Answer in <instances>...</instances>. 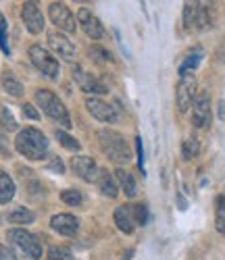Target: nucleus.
<instances>
[{
	"label": "nucleus",
	"instance_id": "f257e3e1",
	"mask_svg": "<svg viewBox=\"0 0 225 260\" xmlns=\"http://www.w3.org/2000/svg\"><path fill=\"white\" fill-rule=\"evenodd\" d=\"M15 148L19 150L21 154L30 160H40L46 156V150H48V142L44 138L42 132L34 127H27L23 132H19L17 140H15Z\"/></svg>",
	"mask_w": 225,
	"mask_h": 260
},
{
	"label": "nucleus",
	"instance_id": "f03ea898",
	"mask_svg": "<svg viewBox=\"0 0 225 260\" xmlns=\"http://www.w3.org/2000/svg\"><path fill=\"white\" fill-rule=\"evenodd\" d=\"M98 142H100V148L104 150V154L115 160V162H129L131 154H129V146L125 142V138L112 129H100L96 134Z\"/></svg>",
	"mask_w": 225,
	"mask_h": 260
},
{
	"label": "nucleus",
	"instance_id": "7ed1b4c3",
	"mask_svg": "<svg viewBox=\"0 0 225 260\" xmlns=\"http://www.w3.org/2000/svg\"><path fill=\"white\" fill-rule=\"evenodd\" d=\"M36 102L42 108L46 117L59 121L63 127H71V119H69V111L67 106L61 102V98L57 94H52L50 90H38L36 92Z\"/></svg>",
	"mask_w": 225,
	"mask_h": 260
},
{
	"label": "nucleus",
	"instance_id": "20e7f679",
	"mask_svg": "<svg viewBox=\"0 0 225 260\" xmlns=\"http://www.w3.org/2000/svg\"><path fill=\"white\" fill-rule=\"evenodd\" d=\"M7 237H9L11 244L21 248V252H25V256H30L32 260H40L42 258V244H40V240L34 233H30L25 229H11L7 233Z\"/></svg>",
	"mask_w": 225,
	"mask_h": 260
},
{
	"label": "nucleus",
	"instance_id": "39448f33",
	"mask_svg": "<svg viewBox=\"0 0 225 260\" xmlns=\"http://www.w3.org/2000/svg\"><path fill=\"white\" fill-rule=\"evenodd\" d=\"M175 100H177L179 113H186L188 108L194 104V100H196V77L194 75H186V77L179 79Z\"/></svg>",
	"mask_w": 225,
	"mask_h": 260
},
{
	"label": "nucleus",
	"instance_id": "423d86ee",
	"mask_svg": "<svg viewBox=\"0 0 225 260\" xmlns=\"http://www.w3.org/2000/svg\"><path fill=\"white\" fill-rule=\"evenodd\" d=\"M30 58H32V62H34L36 67H38L44 75H46V77L54 79V77L59 75V62H57V58L50 56L42 46H32V48H30Z\"/></svg>",
	"mask_w": 225,
	"mask_h": 260
},
{
	"label": "nucleus",
	"instance_id": "0eeeda50",
	"mask_svg": "<svg viewBox=\"0 0 225 260\" xmlns=\"http://www.w3.org/2000/svg\"><path fill=\"white\" fill-rule=\"evenodd\" d=\"M48 17H50V21L57 27H61L65 31H75V19H73V15H71V11H69L67 5L52 3L48 7Z\"/></svg>",
	"mask_w": 225,
	"mask_h": 260
},
{
	"label": "nucleus",
	"instance_id": "6e6552de",
	"mask_svg": "<svg viewBox=\"0 0 225 260\" xmlns=\"http://www.w3.org/2000/svg\"><path fill=\"white\" fill-rule=\"evenodd\" d=\"M86 108H88V113L92 115L94 119H98L102 123H115L117 117H119L117 108L106 104V102H102L100 98H88L86 100Z\"/></svg>",
	"mask_w": 225,
	"mask_h": 260
},
{
	"label": "nucleus",
	"instance_id": "1a4fd4ad",
	"mask_svg": "<svg viewBox=\"0 0 225 260\" xmlns=\"http://www.w3.org/2000/svg\"><path fill=\"white\" fill-rule=\"evenodd\" d=\"M192 123L198 129H207L211 123V98L209 94H200L192 104Z\"/></svg>",
	"mask_w": 225,
	"mask_h": 260
},
{
	"label": "nucleus",
	"instance_id": "9d476101",
	"mask_svg": "<svg viewBox=\"0 0 225 260\" xmlns=\"http://www.w3.org/2000/svg\"><path fill=\"white\" fill-rule=\"evenodd\" d=\"M71 169H73L75 175H79L88 183L98 181V167H96V160L92 156H75L71 160Z\"/></svg>",
	"mask_w": 225,
	"mask_h": 260
},
{
	"label": "nucleus",
	"instance_id": "9b49d317",
	"mask_svg": "<svg viewBox=\"0 0 225 260\" xmlns=\"http://www.w3.org/2000/svg\"><path fill=\"white\" fill-rule=\"evenodd\" d=\"M73 77H75V81H77V85H79V90H81V92H86V94H98V96L106 94L104 83H100L92 73H88V71L75 67Z\"/></svg>",
	"mask_w": 225,
	"mask_h": 260
},
{
	"label": "nucleus",
	"instance_id": "f8f14e48",
	"mask_svg": "<svg viewBox=\"0 0 225 260\" xmlns=\"http://www.w3.org/2000/svg\"><path fill=\"white\" fill-rule=\"evenodd\" d=\"M21 17H23V23L30 34H40L44 29V15L36 3H25L23 11H21Z\"/></svg>",
	"mask_w": 225,
	"mask_h": 260
},
{
	"label": "nucleus",
	"instance_id": "ddd939ff",
	"mask_svg": "<svg viewBox=\"0 0 225 260\" xmlns=\"http://www.w3.org/2000/svg\"><path fill=\"white\" fill-rule=\"evenodd\" d=\"M48 44H50V48H52L59 56H63L65 60H73V58H75V46L71 44V40L65 38L63 34H59V31L48 34Z\"/></svg>",
	"mask_w": 225,
	"mask_h": 260
},
{
	"label": "nucleus",
	"instance_id": "4468645a",
	"mask_svg": "<svg viewBox=\"0 0 225 260\" xmlns=\"http://www.w3.org/2000/svg\"><path fill=\"white\" fill-rule=\"evenodd\" d=\"M77 19H79V23H81V27H83V31L92 38V40H102V36H104V27H102V23L100 21L90 13L88 9H79V13H77Z\"/></svg>",
	"mask_w": 225,
	"mask_h": 260
},
{
	"label": "nucleus",
	"instance_id": "2eb2a0df",
	"mask_svg": "<svg viewBox=\"0 0 225 260\" xmlns=\"http://www.w3.org/2000/svg\"><path fill=\"white\" fill-rule=\"evenodd\" d=\"M50 227L57 233H61V235H75L77 229H79V221L75 219L73 214L63 212V214H54L52 216V219H50Z\"/></svg>",
	"mask_w": 225,
	"mask_h": 260
},
{
	"label": "nucleus",
	"instance_id": "dca6fc26",
	"mask_svg": "<svg viewBox=\"0 0 225 260\" xmlns=\"http://www.w3.org/2000/svg\"><path fill=\"white\" fill-rule=\"evenodd\" d=\"M98 185H100V191L104 193L106 198H117V193H119V185L115 181V177L110 175L108 171H100L98 173Z\"/></svg>",
	"mask_w": 225,
	"mask_h": 260
},
{
	"label": "nucleus",
	"instance_id": "f3484780",
	"mask_svg": "<svg viewBox=\"0 0 225 260\" xmlns=\"http://www.w3.org/2000/svg\"><path fill=\"white\" fill-rule=\"evenodd\" d=\"M115 177L119 179V183H121V187H123V191H125V196H127V198H136L138 185H136V179H133L131 173L125 171V169H117V171H115Z\"/></svg>",
	"mask_w": 225,
	"mask_h": 260
},
{
	"label": "nucleus",
	"instance_id": "a211bd4d",
	"mask_svg": "<svg viewBox=\"0 0 225 260\" xmlns=\"http://www.w3.org/2000/svg\"><path fill=\"white\" fill-rule=\"evenodd\" d=\"M115 223H117V227L123 233H131L133 231V223H136V221H133V216H131L127 206H119L115 210Z\"/></svg>",
	"mask_w": 225,
	"mask_h": 260
},
{
	"label": "nucleus",
	"instance_id": "6ab92c4d",
	"mask_svg": "<svg viewBox=\"0 0 225 260\" xmlns=\"http://www.w3.org/2000/svg\"><path fill=\"white\" fill-rule=\"evenodd\" d=\"M15 196V183L5 171H0V204L11 202Z\"/></svg>",
	"mask_w": 225,
	"mask_h": 260
},
{
	"label": "nucleus",
	"instance_id": "aec40b11",
	"mask_svg": "<svg viewBox=\"0 0 225 260\" xmlns=\"http://www.w3.org/2000/svg\"><path fill=\"white\" fill-rule=\"evenodd\" d=\"M200 60H202V50H192V52L186 56V60L179 64V75H182V77L192 75V71L200 64Z\"/></svg>",
	"mask_w": 225,
	"mask_h": 260
},
{
	"label": "nucleus",
	"instance_id": "412c9836",
	"mask_svg": "<svg viewBox=\"0 0 225 260\" xmlns=\"http://www.w3.org/2000/svg\"><path fill=\"white\" fill-rule=\"evenodd\" d=\"M3 85H5V90H7L11 96H15V98L23 96V85H21V81H19L11 71H5V73H3Z\"/></svg>",
	"mask_w": 225,
	"mask_h": 260
},
{
	"label": "nucleus",
	"instance_id": "4be33fe9",
	"mask_svg": "<svg viewBox=\"0 0 225 260\" xmlns=\"http://www.w3.org/2000/svg\"><path fill=\"white\" fill-rule=\"evenodd\" d=\"M34 219H36V214H34L32 210L23 208V206H17L15 210H11V212H9V221H11V223H17V225L34 223Z\"/></svg>",
	"mask_w": 225,
	"mask_h": 260
},
{
	"label": "nucleus",
	"instance_id": "5701e85b",
	"mask_svg": "<svg viewBox=\"0 0 225 260\" xmlns=\"http://www.w3.org/2000/svg\"><path fill=\"white\" fill-rule=\"evenodd\" d=\"M213 23V17H211V9L209 5H202L198 3V13H196V29H207Z\"/></svg>",
	"mask_w": 225,
	"mask_h": 260
},
{
	"label": "nucleus",
	"instance_id": "b1692460",
	"mask_svg": "<svg viewBox=\"0 0 225 260\" xmlns=\"http://www.w3.org/2000/svg\"><path fill=\"white\" fill-rule=\"evenodd\" d=\"M217 210H215V227L221 235H225V196H217Z\"/></svg>",
	"mask_w": 225,
	"mask_h": 260
},
{
	"label": "nucleus",
	"instance_id": "393cba45",
	"mask_svg": "<svg viewBox=\"0 0 225 260\" xmlns=\"http://www.w3.org/2000/svg\"><path fill=\"white\" fill-rule=\"evenodd\" d=\"M196 13H198V3H188L184 7V25L188 29L196 27Z\"/></svg>",
	"mask_w": 225,
	"mask_h": 260
},
{
	"label": "nucleus",
	"instance_id": "a878e982",
	"mask_svg": "<svg viewBox=\"0 0 225 260\" xmlns=\"http://www.w3.org/2000/svg\"><path fill=\"white\" fill-rule=\"evenodd\" d=\"M198 150H200V144H198V140H196V138H188V140L182 144V154H184V158H186V160L194 158V156L198 154Z\"/></svg>",
	"mask_w": 225,
	"mask_h": 260
},
{
	"label": "nucleus",
	"instance_id": "bb28decb",
	"mask_svg": "<svg viewBox=\"0 0 225 260\" xmlns=\"http://www.w3.org/2000/svg\"><path fill=\"white\" fill-rule=\"evenodd\" d=\"M46 260H75V258L71 256V252L67 250V248H59V246H54V248L48 250Z\"/></svg>",
	"mask_w": 225,
	"mask_h": 260
},
{
	"label": "nucleus",
	"instance_id": "cd10ccee",
	"mask_svg": "<svg viewBox=\"0 0 225 260\" xmlns=\"http://www.w3.org/2000/svg\"><path fill=\"white\" fill-rule=\"evenodd\" d=\"M61 200L65 204H69V206H79L81 204V193L77 189H67L61 193Z\"/></svg>",
	"mask_w": 225,
	"mask_h": 260
},
{
	"label": "nucleus",
	"instance_id": "c85d7f7f",
	"mask_svg": "<svg viewBox=\"0 0 225 260\" xmlns=\"http://www.w3.org/2000/svg\"><path fill=\"white\" fill-rule=\"evenodd\" d=\"M57 140H59V144L61 146H65V148H69V150H79V142L75 140V138H71L69 134H65V132H57Z\"/></svg>",
	"mask_w": 225,
	"mask_h": 260
},
{
	"label": "nucleus",
	"instance_id": "c756f323",
	"mask_svg": "<svg viewBox=\"0 0 225 260\" xmlns=\"http://www.w3.org/2000/svg\"><path fill=\"white\" fill-rule=\"evenodd\" d=\"M131 212H133V221H136L138 225H146L148 223V208H146V204H136L131 208Z\"/></svg>",
	"mask_w": 225,
	"mask_h": 260
},
{
	"label": "nucleus",
	"instance_id": "7c9ffc66",
	"mask_svg": "<svg viewBox=\"0 0 225 260\" xmlns=\"http://www.w3.org/2000/svg\"><path fill=\"white\" fill-rule=\"evenodd\" d=\"M0 123H3V127L7 129V132H13V129H17V121H15V117L11 115V111H9L7 106L0 111Z\"/></svg>",
	"mask_w": 225,
	"mask_h": 260
},
{
	"label": "nucleus",
	"instance_id": "2f4dec72",
	"mask_svg": "<svg viewBox=\"0 0 225 260\" xmlns=\"http://www.w3.org/2000/svg\"><path fill=\"white\" fill-rule=\"evenodd\" d=\"M90 56H92L94 60H112V56L104 48H100V46H92V48H90Z\"/></svg>",
	"mask_w": 225,
	"mask_h": 260
},
{
	"label": "nucleus",
	"instance_id": "473e14b6",
	"mask_svg": "<svg viewBox=\"0 0 225 260\" xmlns=\"http://www.w3.org/2000/svg\"><path fill=\"white\" fill-rule=\"evenodd\" d=\"M46 169H48V171H54V173H65V165L61 162V158H59V156H52V158H50V162L46 165Z\"/></svg>",
	"mask_w": 225,
	"mask_h": 260
},
{
	"label": "nucleus",
	"instance_id": "72a5a7b5",
	"mask_svg": "<svg viewBox=\"0 0 225 260\" xmlns=\"http://www.w3.org/2000/svg\"><path fill=\"white\" fill-rule=\"evenodd\" d=\"M136 150H138V167H140V171H144V148H142L140 138H136Z\"/></svg>",
	"mask_w": 225,
	"mask_h": 260
},
{
	"label": "nucleus",
	"instance_id": "f704fd0d",
	"mask_svg": "<svg viewBox=\"0 0 225 260\" xmlns=\"http://www.w3.org/2000/svg\"><path fill=\"white\" fill-rule=\"evenodd\" d=\"M0 260H17V256L9 248H5L3 244H0Z\"/></svg>",
	"mask_w": 225,
	"mask_h": 260
},
{
	"label": "nucleus",
	"instance_id": "c9c22d12",
	"mask_svg": "<svg viewBox=\"0 0 225 260\" xmlns=\"http://www.w3.org/2000/svg\"><path fill=\"white\" fill-rule=\"evenodd\" d=\"M23 115H25V117H30V119H34V121L40 117V115H38V111H36V108H34L32 104H23Z\"/></svg>",
	"mask_w": 225,
	"mask_h": 260
},
{
	"label": "nucleus",
	"instance_id": "e433bc0d",
	"mask_svg": "<svg viewBox=\"0 0 225 260\" xmlns=\"http://www.w3.org/2000/svg\"><path fill=\"white\" fill-rule=\"evenodd\" d=\"M219 119H221V121H225V100H221V102H219Z\"/></svg>",
	"mask_w": 225,
	"mask_h": 260
},
{
	"label": "nucleus",
	"instance_id": "4c0bfd02",
	"mask_svg": "<svg viewBox=\"0 0 225 260\" xmlns=\"http://www.w3.org/2000/svg\"><path fill=\"white\" fill-rule=\"evenodd\" d=\"M3 29H7V21H5L3 13H0V31H3Z\"/></svg>",
	"mask_w": 225,
	"mask_h": 260
},
{
	"label": "nucleus",
	"instance_id": "58836bf2",
	"mask_svg": "<svg viewBox=\"0 0 225 260\" xmlns=\"http://www.w3.org/2000/svg\"><path fill=\"white\" fill-rule=\"evenodd\" d=\"M219 54H221V56H223V60H225V44H223V48L219 50Z\"/></svg>",
	"mask_w": 225,
	"mask_h": 260
}]
</instances>
